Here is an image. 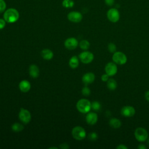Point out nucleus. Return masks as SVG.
<instances>
[{
  "label": "nucleus",
  "instance_id": "nucleus-37",
  "mask_svg": "<svg viewBox=\"0 0 149 149\" xmlns=\"http://www.w3.org/2000/svg\"><path fill=\"white\" fill-rule=\"evenodd\" d=\"M57 148L56 147H51V148Z\"/></svg>",
  "mask_w": 149,
  "mask_h": 149
},
{
  "label": "nucleus",
  "instance_id": "nucleus-9",
  "mask_svg": "<svg viewBox=\"0 0 149 149\" xmlns=\"http://www.w3.org/2000/svg\"><path fill=\"white\" fill-rule=\"evenodd\" d=\"M67 17L69 21L73 23H79L83 19L82 14L77 11H72L68 14Z\"/></svg>",
  "mask_w": 149,
  "mask_h": 149
},
{
  "label": "nucleus",
  "instance_id": "nucleus-13",
  "mask_svg": "<svg viewBox=\"0 0 149 149\" xmlns=\"http://www.w3.org/2000/svg\"><path fill=\"white\" fill-rule=\"evenodd\" d=\"M95 80V75L93 73L88 72L85 73L82 77V81L85 85L92 83Z\"/></svg>",
  "mask_w": 149,
  "mask_h": 149
},
{
  "label": "nucleus",
  "instance_id": "nucleus-36",
  "mask_svg": "<svg viewBox=\"0 0 149 149\" xmlns=\"http://www.w3.org/2000/svg\"><path fill=\"white\" fill-rule=\"evenodd\" d=\"M147 146H148V147H149V139H148V140H147Z\"/></svg>",
  "mask_w": 149,
  "mask_h": 149
},
{
  "label": "nucleus",
  "instance_id": "nucleus-15",
  "mask_svg": "<svg viewBox=\"0 0 149 149\" xmlns=\"http://www.w3.org/2000/svg\"><path fill=\"white\" fill-rule=\"evenodd\" d=\"M19 87L21 91L23 93H26L30 90L31 84L29 81L26 80H23L19 83Z\"/></svg>",
  "mask_w": 149,
  "mask_h": 149
},
{
  "label": "nucleus",
  "instance_id": "nucleus-33",
  "mask_svg": "<svg viewBox=\"0 0 149 149\" xmlns=\"http://www.w3.org/2000/svg\"><path fill=\"white\" fill-rule=\"evenodd\" d=\"M117 149H127L128 147L124 144H119L116 147Z\"/></svg>",
  "mask_w": 149,
  "mask_h": 149
},
{
  "label": "nucleus",
  "instance_id": "nucleus-20",
  "mask_svg": "<svg viewBox=\"0 0 149 149\" xmlns=\"http://www.w3.org/2000/svg\"><path fill=\"white\" fill-rule=\"evenodd\" d=\"M107 87L110 90H115L117 87V83L113 79H109L107 84Z\"/></svg>",
  "mask_w": 149,
  "mask_h": 149
},
{
  "label": "nucleus",
  "instance_id": "nucleus-19",
  "mask_svg": "<svg viewBox=\"0 0 149 149\" xmlns=\"http://www.w3.org/2000/svg\"><path fill=\"white\" fill-rule=\"evenodd\" d=\"M109 124L111 127L115 128V129H117L121 126L122 123L119 119L114 118H112L109 120Z\"/></svg>",
  "mask_w": 149,
  "mask_h": 149
},
{
  "label": "nucleus",
  "instance_id": "nucleus-34",
  "mask_svg": "<svg viewBox=\"0 0 149 149\" xmlns=\"http://www.w3.org/2000/svg\"><path fill=\"white\" fill-rule=\"evenodd\" d=\"M137 148H138L139 149H146V148H147V147H146V146H144V144H140V145L138 146Z\"/></svg>",
  "mask_w": 149,
  "mask_h": 149
},
{
  "label": "nucleus",
  "instance_id": "nucleus-27",
  "mask_svg": "<svg viewBox=\"0 0 149 149\" xmlns=\"http://www.w3.org/2000/svg\"><path fill=\"white\" fill-rule=\"evenodd\" d=\"M90 93H91V91H90V88L87 86L84 87L81 90V93L84 96L89 95L90 94Z\"/></svg>",
  "mask_w": 149,
  "mask_h": 149
},
{
  "label": "nucleus",
  "instance_id": "nucleus-5",
  "mask_svg": "<svg viewBox=\"0 0 149 149\" xmlns=\"http://www.w3.org/2000/svg\"><path fill=\"white\" fill-rule=\"evenodd\" d=\"M112 60L118 65H124L127 62V56L122 52L116 51L113 54Z\"/></svg>",
  "mask_w": 149,
  "mask_h": 149
},
{
  "label": "nucleus",
  "instance_id": "nucleus-29",
  "mask_svg": "<svg viewBox=\"0 0 149 149\" xmlns=\"http://www.w3.org/2000/svg\"><path fill=\"white\" fill-rule=\"evenodd\" d=\"M6 22L4 20V19H0V30L3 29L6 25Z\"/></svg>",
  "mask_w": 149,
  "mask_h": 149
},
{
  "label": "nucleus",
  "instance_id": "nucleus-26",
  "mask_svg": "<svg viewBox=\"0 0 149 149\" xmlns=\"http://www.w3.org/2000/svg\"><path fill=\"white\" fill-rule=\"evenodd\" d=\"M6 8V3L4 0H0V13L5 12Z\"/></svg>",
  "mask_w": 149,
  "mask_h": 149
},
{
  "label": "nucleus",
  "instance_id": "nucleus-2",
  "mask_svg": "<svg viewBox=\"0 0 149 149\" xmlns=\"http://www.w3.org/2000/svg\"><path fill=\"white\" fill-rule=\"evenodd\" d=\"M91 103L87 99H80L76 104L77 110L83 113H88L91 108Z\"/></svg>",
  "mask_w": 149,
  "mask_h": 149
},
{
  "label": "nucleus",
  "instance_id": "nucleus-6",
  "mask_svg": "<svg viewBox=\"0 0 149 149\" xmlns=\"http://www.w3.org/2000/svg\"><path fill=\"white\" fill-rule=\"evenodd\" d=\"M107 16L110 22L112 23H116L118 22L120 18L119 12L116 8H111L108 10L107 13Z\"/></svg>",
  "mask_w": 149,
  "mask_h": 149
},
{
  "label": "nucleus",
  "instance_id": "nucleus-32",
  "mask_svg": "<svg viewBox=\"0 0 149 149\" xmlns=\"http://www.w3.org/2000/svg\"><path fill=\"white\" fill-rule=\"evenodd\" d=\"M60 148L62 149H68L69 148V146L68 145V144L67 143H62L60 144Z\"/></svg>",
  "mask_w": 149,
  "mask_h": 149
},
{
  "label": "nucleus",
  "instance_id": "nucleus-22",
  "mask_svg": "<svg viewBox=\"0 0 149 149\" xmlns=\"http://www.w3.org/2000/svg\"><path fill=\"white\" fill-rule=\"evenodd\" d=\"M62 5L65 8H71L74 6V2L72 0H63Z\"/></svg>",
  "mask_w": 149,
  "mask_h": 149
},
{
  "label": "nucleus",
  "instance_id": "nucleus-11",
  "mask_svg": "<svg viewBox=\"0 0 149 149\" xmlns=\"http://www.w3.org/2000/svg\"><path fill=\"white\" fill-rule=\"evenodd\" d=\"M121 114L125 117H132L133 116L135 113L136 111L134 107L132 106H124L120 110Z\"/></svg>",
  "mask_w": 149,
  "mask_h": 149
},
{
  "label": "nucleus",
  "instance_id": "nucleus-8",
  "mask_svg": "<svg viewBox=\"0 0 149 149\" xmlns=\"http://www.w3.org/2000/svg\"><path fill=\"white\" fill-rule=\"evenodd\" d=\"M79 59L83 63H89L94 59V55L89 51H84L80 53L79 55Z\"/></svg>",
  "mask_w": 149,
  "mask_h": 149
},
{
  "label": "nucleus",
  "instance_id": "nucleus-7",
  "mask_svg": "<svg viewBox=\"0 0 149 149\" xmlns=\"http://www.w3.org/2000/svg\"><path fill=\"white\" fill-rule=\"evenodd\" d=\"M19 118L23 123L27 124L31 120V115L29 111L23 108H21L19 113Z\"/></svg>",
  "mask_w": 149,
  "mask_h": 149
},
{
  "label": "nucleus",
  "instance_id": "nucleus-21",
  "mask_svg": "<svg viewBox=\"0 0 149 149\" xmlns=\"http://www.w3.org/2000/svg\"><path fill=\"white\" fill-rule=\"evenodd\" d=\"M12 129L15 132H19L23 130L24 126L19 123H15L12 125Z\"/></svg>",
  "mask_w": 149,
  "mask_h": 149
},
{
  "label": "nucleus",
  "instance_id": "nucleus-1",
  "mask_svg": "<svg viewBox=\"0 0 149 149\" xmlns=\"http://www.w3.org/2000/svg\"><path fill=\"white\" fill-rule=\"evenodd\" d=\"M19 13L15 8H11L6 9L3 13V19L8 23H13L18 20Z\"/></svg>",
  "mask_w": 149,
  "mask_h": 149
},
{
  "label": "nucleus",
  "instance_id": "nucleus-25",
  "mask_svg": "<svg viewBox=\"0 0 149 149\" xmlns=\"http://www.w3.org/2000/svg\"><path fill=\"white\" fill-rule=\"evenodd\" d=\"M108 49L111 53H115L116 51V46L115 44L110 42L108 45Z\"/></svg>",
  "mask_w": 149,
  "mask_h": 149
},
{
  "label": "nucleus",
  "instance_id": "nucleus-4",
  "mask_svg": "<svg viewBox=\"0 0 149 149\" xmlns=\"http://www.w3.org/2000/svg\"><path fill=\"white\" fill-rule=\"evenodd\" d=\"M148 136L147 131L143 127H138L134 131V136L138 141H145L147 140Z\"/></svg>",
  "mask_w": 149,
  "mask_h": 149
},
{
  "label": "nucleus",
  "instance_id": "nucleus-24",
  "mask_svg": "<svg viewBox=\"0 0 149 149\" xmlns=\"http://www.w3.org/2000/svg\"><path fill=\"white\" fill-rule=\"evenodd\" d=\"M91 105V108L94 111H98L101 108V104L98 101H93Z\"/></svg>",
  "mask_w": 149,
  "mask_h": 149
},
{
  "label": "nucleus",
  "instance_id": "nucleus-14",
  "mask_svg": "<svg viewBox=\"0 0 149 149\" xmlns=\"http://www.w3.org/2000/svg\"><path fill=\"white\" fill-rule=\"evenodd\" d=\"M98 120L97 114L95 112H88L86 117V122L90 125L95 124Z\"/></svg>",
  "mask_w": 149,
  "mask_h": 149
},
{
  "label": "nucleus",
  "instance_id": "nucleus-18",
  "mask_svg": "<svg viewBox=\"0 0 149 149\" xmlns=\"http://www.w3.org/2000/svg\"><path fill=\"white\" fill-rule=\"evenodd\" d=\"M79 64V59L76 56H73L72 57L70 58L69 61V65L70 67L72 69H75L78 67Z\"/></svg>",
  "mask_w": 149,
  "mask_h": 149
},
{
  "label": "nucleus",
  "instance_id": "nucleus-10",
  "mask_svg": "<svg viewBox=\"0 0 149 149\" xmlns=\"http://www.w3.org/2000/svg\"><path fill=\"white\" fill-rule=\"evenodd\" d=\"M105 71L109 76H113L117 73V66L113 62H109L105 65Z\"/></svg>",
  "mask_w": 149,
  "mask_h": 149
},
{
  "label": "nucleus",
  "instance_id": "nucleus-35",
  "mask_svg": "<svg viewBox=\"0 0 149 149\" xmlns=\"http://www.w3.org/2000/svg\"><path fill=\"white\" fill-rule=\"evenodd\" d=\"M145 98H146V99L148 101H149V90L147 91L146 93V94H145Z\"/></svg>",
  "mask_w": 149,
  "mask_h": 149
},
{
  "label": "nucleus",
  "instance_id": "nucleus-16",
  "mask_svg": "<svg viewBox=\"0 0 149 149\" xmlns=\"http://www.w3.org/2000/svg\"><path fill=\"white\" fill-rule=\"evenodd\" d=\"M29 73L30 76L33 78H37L38 77L40 73L39 68L36 65H31L29 66Z\"/></svg>",
  "mask_w": 149,
  "mask_h": 149
},
{
  "label": "nucleus",
  "instance_id": "nucleus-3",
  "mask_svg": "<svg viewBox=\"0 0 149 149\" xmlns=\"http://www.w3.org/2000/svg\"><path fill=\"white\" fill-rule=\"evenodd\" d=\"M73 137L77 140H82L86 136V132L84 129L81 126H77L73 128L72 130Z\"/></svg>",
  "mask_w": 149,
  "mask_h": 149
},
{
  "label": "nucleus",
  "instance_id": "nucleus-31",
  "mask_svg": "<svg viewBox=\"0 0 149 149\" xmlns=\"http://www.w3.org/2000/svg\"><path fill=\"white\" fill-rule=\"evenodd\" d=\"M109 79V76L105 73V74H104L101 76V80L102 81H107Z\"/></svg>",
  "mask_w": 149,
  "mask_h": 149
},
{
  "label": "nucleus",
  "instance_id": "nucleus-12",
  "mask_svg": "<svg viewBox=\"0 0 149 149\" xmlns=\"http://www.w3.org/2000/svg\"><path fill=\"white\" fill-rule=\"evenodd\" d=\"M65 47L70 50L75 49L78 45V41L74 37H70L67 38L64 42Z\"/></svg>",
  "mask_w": 149,
  "mask_h": 149
},
{
  "label": "nucleus",
  "instance_id": "nucleus-17",
  "mask_svg": "<svg viewBox=\"0 0 149 149\" xmlns=\"http://www.w3.org/2000/svg\"><path fill=\"white\" fill-rule=\"evenodd\" d=\"M41 55L42 58L45 60H50L54 56L53 52L49 49H44L41 51Z\"/></svg>",
  "mask_w": 149,
  "mask_h": 149
},
{
  "label": "nucleus",
  "instance_id": "nucleus-28",
  "mask_svg": "<svg viewBox=\"0 0 149 149\" xmlns=\"http://www.w3.org/2000/svg\"><path fill=\"white\" fill-rule=\"evenodd\" d=\"M88 139L90 140H91V141H95L98 138V135L95 132H91L89 134H88Z\"/></svg>",
  "mask_w": 149,
  "mask_h": 149
},
{
  "label": "nucleus",
  "instance_id": "nucleus-23",
  "mask_svg": "<svg viewBox=\"0 0 149 149\" xmlns=\"http://www.w3.org/2000/svg\"><path fill=\"white\" fill-rule=\"evenodd\" d=\"M79 46L81 49L83 50H86L90 47V42L86 40H83L80 42Z\"/></svg>",
  "mask_w": 149,
  "mask_h": 149
},
{
  "label": "nucleus",
  "instance_id": "nucleus-30",
  "mask_svg": "<svg viewBox=\"0 0 149 149\" xmlns=\"http://www.w3.org/2000/svg\"><path fill=\"white\" fill-rule=\"evenodd\" d=\"M104 2L108 6H112L115 3V0H104Z\"/></svg>",
  "mask_w": 149,
  "mask_h": 149
}]
</instances>
